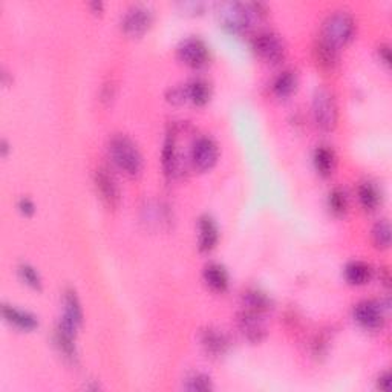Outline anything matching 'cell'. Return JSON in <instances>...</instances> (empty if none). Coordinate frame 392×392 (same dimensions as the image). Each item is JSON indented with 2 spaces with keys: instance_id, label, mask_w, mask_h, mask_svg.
<instances>
[{
  "instance_id": "6da1fadb",
  "label": "cell",
  "mask_w": 392,
  "mask_h": 392,
  "mask_svg": "<svg viewBox=\"0 0 392 392\" xmlns=\"http://www.w3.org/2000/svg\"><path fill=\"white\" fill-rule=\"evenodd\" d=\"M264 14L265 6L262 3L227 2L221 3L218 8V17L221 25L234 34L247 33Z\"/></svg>"
},
{
  "instance_id": "7a4b0ae2",
  "label": "cell",
  "mask_w": 392,
  "mask_h": 392,
  "mask_svg": "<svg viewBox=\"0 0 392 392\" xmlns=\"http://www.w3.org/2000/svg\"><path fill=\"white\" fill-rule=\"evenodd\" d=\"M109 153L116 166L130 176H137L143 170V156H141L137 144L126 135L119 133L111 138Z\"/></svg>"
},
{
  "instance_id": "3957f363",
  "label": "cell",
  "mask_w": 392,
  "mask_h": 392,
  "mask_svg": "<svg viewBox=\"0 0 392 392\" xmlns=\"http://www.w3.org/2000/svg\"><path fill=\"white\" fill-rule=\"evenodd\" d=\"M354 29L356 23L352 15L345 10H337L326 15L319 38L339 50L340 46L347 45L351 40L354 36Z\"/></svg>"
},
{
  "instance_id": "277c9868",
  "label": "cell",
  "mask_w": 392,
  "mask_h": 392,
  "mask_svg": "<svg viewBox=\"0 0 392 392\" xmlns=\"http://www.w3.org/2000/svg\"><path fill=\"white\" fill-rule=\"evenodd\" d=\"M312 119L316 126L325 132L333 130L339 119L337 103L333 92L326 88H319L312 97Z\"/></svg>"
},
{
  "instance_id": "5b68a950",
  "label": "cell",
  "mask_w": 392,
  "mask_h": 392,
  "mask_svg": "<svg viewBox=\"0 0 392 392\" xmlns=\"http://www.w3.org/2000/svg\"><path fill=\"white\" fill-rule=\"evenodd\" d=\"M153 23V13L146 5H133L124 13L121 19L123 33L129 37H141L146 34Z\"/></svg>"
},
{
  "instance_id": "8992f818",
  "label": "cell",
  "mask_w": 392,
  "mask_h": 392,
  "mask_svg": "<svg viewBox=\"0 0 392 392\" xmlns=\"http://www.w3.org/2000/svg\"><path fill=\"white\" fill-rule=\"evenodd\" d=\"M253 50L269 63H279L285 57V43L273 31H262L253 38Z\"/></svg>"
},
{
  "instance_id": "52a82bcc",
  "label": "cell",
  "mask_w": 392,
  "mask_h": 392,
  "mask_svg": "<svg viewBox=\"0 0 392 392\" xmlns=\"http://www.w3.org/2000/svg\"><path fill=\"white\" fill-rule=\"evenodd\" d=\"M83 324V310L80 299L74 289L68 288L63 294V316H61L57 329L75 337L78 328Z\"/></svg>"
},
{
  "instance_id": "ba28073f",
  "label": "cell",
  "mask_w": 392,
  "mask_h": 392,
  "mask_svg": "<svg viewBox=\"0 0 392 392\" xmlns=\"http://www.w3.org/2000/svg\"><path fill=\"white\" fill-rule=\"evenodd\" d=\"M96 186L101 201H103L109 209H116L120 206V186L111 169L106 166H100L96 170Z\"/></svg>"
},
{
  "instance_id": "9c48e42d",
  "label": "cell",
  "mask_w": 392,
  "mask_h": 392,
  "mask_svg": "<svg viewBox=\"0 0 392 392\" xmlns=\"http://www.w3.org/2000/svg\"><path fill=\"white\" fill-rule=\"evenodd\" d=\"M178 59L190 68H201L207 63L209 48L198 37H187L178 45Z\"/></svg>"
},
{
  "instance_id": "30bf717a",
  "label": "cell",
  "mask_w": 392,
  "mask_h": 392,
  "mask_svg": "<svg viewBox=\"0 0 392 392\" xmlns=\"http://www.w3.org/2000/svg\"><path fill=\"white\" fill-rule=\"evenodd\" d=\"M190 161L195 169L209 170L218 161V146L210 137H199L190 147Z\"/></svg>"
},
{
  "instance_id": "8fae6325",
  "label": "cell",
  "mask_w": 392,
  "mask_h": 392,
  "mask_svg": "<svg viewBox=\"0 0 392 392\" xmlns=\"http://www.w3.org/2000/svg\"><path fill=\"white\" fill-rule=\"evenodd\" d=\"M356 322L365 329H379L385 324L382 303L377 301H362L354 308Z\"/></svg>"
},
{
  "instance_id": "7c38bea8",
  "label": "cell",
  "mask_w": 392,
  "mask_h": 392,
  "mask_svg": "<svg viewBox=\"0 0 392 392\" xmlns=\"http://www.w3.org/2000/svg\"><path fill=\"white\" fill-rule=\"evenodd\" d=\"M262 317L264 315H261V312L246 310V308L242 310V312L238 316V325L241 333L244 334L246 339L252 343L261 342L266 334V328Z\"/></svg>"
},
{
  "instance_id": "4fadbf2b",
  "label": "cell",
  "mask_w": 392,
  "mask_h": 392,
  "mask_svg": "<svg viewBox=\"0 0 392 392\" xmlns=\"http://www.w3.org/2000/svg\"><path fill=\"white\" fill-rule=\"evenodd\" d=\"M161 160H163L164 174H166L167 176H175L178 174L179 164H181V160H179L176 126H174L167 132L166 140H164L163 158Z\"/></svg>"
},
{
  "instance_id": "5bb4252c",
  "label": "cell",
  "mask_w": 392,
  "mask_h": 392,
  "mask_svg": "<svg viewBox=\"0 0 392 392\" xmlns=\"http://www.w3.org/2000/svg\"><path fill=\"white\" fill-rule=\"evenodd\" d=\"M201 345L210 357H221L229 349V339L218 328H206L201 333Z\"/></svg>"
},
{
  "instance_id": "9a60e30c",
  "label": "cell",
  "mask_w": 392,
  "mask_h": 392,
  "mask_svg": "<svg viewBox=\"0 0 392 392\" xmlns=\"http://www.w3.org/2000/svg\"><path fill=\"white\" fill-rule=\"evenodd\" d=\"M198 230H199L198 247L201 252H210V250H213L215 246L218 244V238H219L218 225L213 221V218H210L209 215L201 216L198 223Z\"/></svg>"
},
{
  "instance_id": "2e32d148",
  "label": "cell",
  "mask_w": 392,
  "mask_h": 392,
  "mask_svg": "<svg viewBox=\"0 0 392 392\" xmlns=\"http://www.w3.org/2000/svg\"><path fill=\"white\" fill-rule=\"evenodd\" d=\"M2 315L6 319V322H10L15 328L25 329V331H31L38 326V320L34 315H31L28 311H23L13 307V305H3L2 307Z\"/></svg>"
},
{
  "instance_id": "e0dca14e",
  "label": "cell",
  "mask_w": 392,
  "mask_h": 392,
  "mask_svg": "<svg viewBox=\"0 0 392 392\" xmlns=\"http://www.w3.org/2000/svg\"><path fill=\"white\" fill-rule=\"evenodd\" d=\"M204 280L211 289L223 293L229 287V273L221 264L211 262L204 269Z\"/></svg>"
},
{
  "instance_id": "ac0fdd59",
  "label": "cell",
  "mask_w": 392,
  "mask_h": 392,
  "mask_svg": "<svg viewBox=\"0 0 392 392\" xmlns=\"http://www.w3.org/2000/svg\"><path fill=\"white\" fill-rule=\"evenodd\" d=\"M184 88H186L187 101H190V103H193L195 106H204L206 103H209L211 89H210V84L206 80L196 78V80H192L190 83L184 84Z\"/></svg>"
},
{
  "instance_id": "d6986e66",
  "label": "cell",
  "mask_w": 392,
  "mask_h": 392,
  "mask_svg": "<svg viewBox=\"0 0 392 392\" xmlns=\"http://www.w3.org/2000/svg\"><path fill=\"white\" fill-rule=\"evenodd\" d=\"M371 266L363 261H352L345 266V278L352 285H365L371 279Z\"/></svg>"
},
{
  "instance_id": "ffe728a7",
  "label": "cell",
  "mask_w": 392,
  "mask_h": 392,
  "mask_svg": "<svg viewBox=\"0 0 392 392\" xmlns=\"http://www.w3.org/2000/svg\"><path fill=\"white\" fill-rule=\"evenodd\" d=\"M242 301H244L246 310L261 312V315H265L271 308V299L261 289H247L242 296Z\"/></svg>"
},
{
  "instance_id": "44dd1931",
  "label": "cell",
  "mask_w": 392,
  "mask_h": 392,
  "mask_svg": "<svg viewBox=\"0 0 392 392\" xmlns=\"http://www.w3.org/2000/svg\"><path fill=\"white\" fill-rule=\"evenodd\" d=\"M315 57L320 68L333 69L337 65V59H339V50L319 38L315 46Z\"/></svg>"
},
{
  "instance_id": "7402d4cb",
  "label": "cell",
  "mask_w": 392,
  "mask_h": 392,
  "mask_svg": "<svg viewBox=\"0 0 392 392\" xmlns=\"http://www.w3.org/2000/svg\"><path fill=\"white\" fill-rule=\"evenodd\" d=\"M359 201L368 211H374L382 202V193L379 187L371 181H365L359 186Z\"/></svg>"
},
{
  "instance_id": "603a6c76",
  "label": "cell",
  "mask_w": 392,
  "mask_h": 392,
  "mask_svg": "<svg viewBox=\"0 0 392 392\" xmlns=\"http://www.w3.org/2000/svg\"><path fill=\"white\" fill-rule=\"evenodd\" d=\"M315 166L316 170L319 172L322 176H329L333 174L334 166H336V155L333 149H329L326 146H320L315 151Z\"/></svg>"
},
{
  "instance_id": "cb8c5ba5",
  "label": "cell",
  "mask_w": 392,
  "mask_h": 392,
  "mask_svg": "<svg viewBox=\"0 0 392 392\" xmlns=\"http://www.w3.org/2000/svg\"><path fill=\"white\" fill-rule=\"evenodd\" d=\"M297 88V75L293 70H284V73L279 74L273 82V92L274 96H278L279 98H287L292 96V93Z\"/></svg>"
},
{
  "instance_id": "d4e9b609",
  "label": "cell",
  "mask_w": 392,
  "mask_h": 392,
  "mask_svg": "<svg viewBox=\"0 0 392 392\" xmlns=\"http://www.w3.org/2000/svg\"><path fill=\"white\" fill-rule=\"evenodd\" d=\"M372 241L375 247L388 248L391 242V227L386 219H382L372 229Z\"/></svg>"
},
{
  "instance_id": "484cf974",
  "label": "cell",
  "mask_w": 392,
  "mask_h": 392,
  "mask_svg": "<svg viewBox=\"0 0 392 392\" xmlns=\"http://www.w3.org/2000/svg\"><path fill=\"white\" fill-rule=\"evenodd\" d=\"M328 206L331 209L334 215H343L348 209V198L347 193H345L339 187H336L328 196Z\"/></svg>"
},
{
  "instance_id": "4316f807",
  "label": "cell",
  "mask_w": 392,
  "mask_h": 392,
  "mask_svg": "<svg viewBox=\"0 0 392 392\" xmlns=\"http://www.w3.org/2000/svg\"><path fill=\"white\" fill-rule=\"evenodd\" d=\"M17 270H19L20 279L25 282L27 285H29L31 288H36V289H38V288L42 287L40 274L37 273V270L34 269V266H31L29 264H20Z\"/></svg>"
},
{
  "instance_id": "83f0119b",
  "label": "cell",
  "mask_w": 392,
  "mask_h": 392,
  "mask_svg": "<svg viewBox=\"0 0 392 392\" xmlns=\"http://www.w3.org/2000/svg\"><path fill=\"white\" fill-rule=\"evenodd\" d=\"M184 388L187 391H196V392H206V391H211L213 389V385H211L210 377L204 374H195L192 377L187 379Z\"/></svg>"
},
{
  "instance_id": "f1b7e54d",
  "label": "cell",
  "mask_w": 392,
  "mask_h": 392,
  "mask_svg": "<svg viewBox=\"0 0 392 392\" xmlns=\"http://www.w3.org/2000/svg\"><path fill=\"white\" fill-rule=\"evenodd\" d=\"M17 207L20 210V213L22 215H25V216H31L36 211V206H34V202L28 199V198H22L17 204Z\"/></svg>"
},
{
  "instance_id": "f546056e",
  "label": "cell",
  "mask_w": 392,
  "mask_h": 392,
  "mask_svg": "<svg viewBox=\"0 0 392 392\" xmlns=\"http://www.w3.org/2000/svg\"><path fill=\"white\" fill-rule=\"evenodd\" d=\"M379 56L382 59V61L385 65H389V61H391V52H389V46L386 45H382L380 48H379Z\"/></svg>"
},
{
  "instance_id": "4dcf8cb0",
  "label": "cell",
  "mask_w": 392,
  "mask_h": 392,
  "mask_svg": "<svg viewBox=\"0 0 392 392\" xmlns=\"http://www.w3.org/2000/svg\"><path fill=\"white\" fill-rule=\"evenodd\" d=\"M388 386H389V372H383L379 377V388L385 391L388 389Z\"/></svg>"
}]
</instances>
